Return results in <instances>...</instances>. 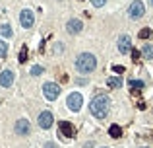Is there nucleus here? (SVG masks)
I'll return each instance as SVG.
<instances>
[{"instance_id":"f257e3e1","label":"nucleus","mask_w":153,"mask_h":148,"mask_svg":"<svg viewBox=\"0 0 153 148\" xmlns=\"http://www.w3.org/2000/svg\"><path fill=\"white\" fill-rule=\"evenodd\" d=\"M108 109H110V99H108L107 96H95L93 99H91L89 103V111H91V115L97 117V119H105L108 113Z\"/></svg>"},{"instance_id":"f03ea898","label":"nucleus","mask_w":153,"mask_h":148,"mask_svg":"<svg viewBox=\"0 0 153 148\" xmlns=\"http://www.w3.org/2000/svg\"><path fill=\"white\" fill-rule=\"evenodd\" d=\"M74 66H76L78 72H82V74H89V72L95 70L97 58H95V55H91V53H82V55L76 58Z\"/></svg>"},{"instance_id":"7ed1b4c3","label":"nucleus","mask_w":153,"mask_h":148,"mask_svg":"<svg viewBox=\"0 0 153 148\" xmlns=\"http://www.w3.org/2000/svg\"><path fill=\"white\" fill-rule=\"evenodd\" d=\"M82 103H83V97H82V94H78V92L70 94V96H68V99H66V105H68V109L74 111V113L82 109Z\"/></svg>"},{"instance_id":"20e7f679","label":"nucleus","mask_w":153,"mask_h":148,"mask_svg":"<svg viewBox=\"0 0 153 148\" xmlns=\"http://www.w3.org/2000/svg\"><path fill=\"white\" fill-rule=\"evenodd\" d=\"M43 94H45L47 99H51V101H54L58 96H60V86L54 82H47L45 86H43Z\"/></svg>"},{"instance_id":"39448f33","label":"nucleus","mask_w":153,"mask_h":148,"mask_svg":"<svg viewBox=\"0 0 153 148\" xmlns=\"http://www.w3.org/2000/svg\"><path fill=\"white\" fill-rule=\"evenodd\" d=\"M128 16L132 19H140L143 16V2L141 0H134L130 4V8H128Z\"/></svg>"},{"instance_id":"423d86ee","label":"nucleus","mask_w":153,"mask_h":148,"mask_svg":"<svg viewBox=\"0 0 153 148\" xmlns=\"http://www.w3.org/2000/svg\"><path fill=\"white\" fill-rule=\"evenodd\" d=\"M19 24H21V27H33V24H35V14L31 12V10H23V12L19 14Z\"/></svg>"},{"instance_id":"0eeeda50","label":"nucleus","mask_w":153,"mask_h":148,"mask_svg":"<svg viewBox=\"0 0 153 148\" xmlns=\"http://www.w3.org/2000/svg\"><path fill=\"white\" fill-rule=\"evenodd\" d=\"M52 123H54V117H52L51 111H43V113L39 115V127H41V129H51Z\"/></svg>"},{"instance_id":"6e6552de","label":"nucleus","mask_w":153,"mask_h":148,"mask_svg":"<svg viewBox=\"0 0 153 148\" xmlns=\"http://www.w3.org/2000/svg\"><path fill=\"white\" fill-rule=\"evenodd\" d=\"M118 51H120L122 55H126V53L132 51V39H130V35H122V37L118 39Z\"/></svg>"},{"instance_id":"1a4fd4ad","label":"nucleus","mask_w":153,"mask_h":148,"mask_svg":"<svg viewBox=\"0 0 153 148\" xmlns=\"http://www.w3.org/2000/svg\"><path fill=\"white\" fill-rule=\"evenodd\" d=\"M29 131H31V125H29L27 119H19V121L16 123V133H18L19 136H27Z\"/></svg>"},{"instance_id":"9d476101","label":"nucleus","mask_w":153,"mask_h":148,"mask_svg":"<svg viewBox=\"0 0 153 148\" xmlns=\"http://www.w3.org/2000/svg\"><path fill=\"white\" fill-rule=\"evenodd\" d=\"M82 27H83V24L80 22V19H70L68 24H66V31L70 33V35H78V33L82 31Z\"/></svg>"},{"instance_id":"9b49d317","label":"nucleus","mask_w":153,"mask_h":148,"mask_svg":"<svg viewBox=\"0 0 153 148\" xmlns=\"http://www.w3.org/2000/svg\"><path fill=\"white\" fill-rule=\"evenodd\" d=\"M58 127H60V133H62L64 138H72L74 136V125L70 121H60Z\"/></svg>"},{"instance_id":"f8f14e48","label":"nucleus","mask_w":153,"mask_h":148,"mask_svg":"<svg viewBox=\"0 0 153 148\" xmlns=\"http://www.w3.org/2000/svg\"><path fill=\"white\" fill-rule=\"evenodd\" d=\"M14 84V72L12 70H4L0 74V86L2 88H10Z\"/></svg>"},{"instance_id":"ddd939ff","label":"nucleus","mask_w":153,"mask_h":148,"mask_svg":"<svg viewBox=\"0 0 153 148\" xmlns=\"http://www.w3.org/2000/svg\"><path fill=\"white\" fill-rule=\"evenodd\" d=\"M107 86H108V88H120V86H122V78L120 76H110V78H107Z\"/></svg>"},{"instance_id":"4468645a","label":"nucleus","mask_w":153,"mask_h":148,"mask_svg":"<svg viewBox=\"0 0 153 148\" xmlns=\"http://www.w3.org/2000/svg\"><path fill=\"white\" fill-rule=\"evenodd\" d=\"M108 135L113 136V138H120V136H122L120 125H110V127H108Z\"/></svg>"},{"instance_id":"2eb2a0df","label":"nucleus","mask_w":153,"mask_h":148,"mask_svg":"<svg viewBox=\"0 0 153 148\" xmlns=\"http://www.w3.org/2000/svg\"><path fill=\"white\" fill-rule=\"evenodd\" d=\"M141 55H143V58H153V45L151 43H145V45H143Z\"/></svg>"},{"instance_id":"dca6fc26","label":"nucleus","mask_w":153,"mask_h":148,"mask_svg":"<svg viewBox=\"0 0 153 148\" xmlns=\"http://www.w3.org/2000/svg\"><path fill=\"white\" fill-rule=\"evenodd\" d=\"M0 35H2V37H12V29H10V26H8V24H4V26H0Z\"/></svg>"},{"instance_id":"f3484780","label":"nucleus","mask_w":153,"mask_h":148,"mask_svg":"<svg viewBox=\"0 0 153 148\" xmlns=\"http://www.w3.org/2000/svg\"><path fill=\"white\" fill-rule=\"evenodd\" d=\"M130 88H132L134 92H140L141 88H143V82H141V80H134V78H132V80H130Z\"/></svg>"},{"instance_id":"a211bd4d","label":"nucleus","mask_w":153,"mask_h":148,"mask_svg":"<svg viewBox=\"0 0 153 148\" xmlns=\"http://www.w3.org/2000/svg\"><path fill=\"white\" fill-rule=\"evenodd\" d=\"M18 60H19V63H25V60H27V47H25V45H23V47H21V49H19Z\"/></svg>"},{"instance_id":"6ab92c4d","label":"nucleus","mask_w":153,"mask_h":148,"mask_svg":"<svg viewBox=\"0 0 153 148\" xmlns=\"http://www.w3.org/2000/svg\"><path fill=\"white\" fill-rule=\"evenodd\" d=\"M8 53V43H4L2 39H0V58H4Z\"/></svg>"},{"instance_id":"aec40b11","label":"nucleus","mask_w":153,"mask_h":148,"mask_svg":"<svg viewBox=\"0 0 153 148\" xmlns=\"http://www.w3.org/2000/svg\"><path fill=\"white\" fill-rule=\"evenodd\" d=\"M147 37H151V29H149V27H143L140 31V39H147Z\"/></svg>"},{"instance_id":"412c9836","label":"nucleus","mask_w":153,"mask_h":148,"mask_svg":"<svg viewBox=\"0 0 153 148\" xmlns=\"http://www.w3.org/2000/svg\"><path fill=\"white\" fill-rule=\"evenodd\" d=\"M31 74H33V76H39V74H43V66L35 65V66L31 68Z\"/></svg>"},{"instance_id":"4be33fe9","label":"nucleus","mask_w":153,"mask_h":148,"mask_svg":"<svg viewBox=\"0 0 153 148\" xmlns=\"http://www.w3.org/2000/svg\"><path fill=\"white\" fill-rule=\"evenodd\" d=\"M91 2H93V6H95V8H101V6H105L107 0H91Z\"/></svg>"},{"instance_id":"5701e85b","label":"nucleus","mask_w":153,"mask_h":148,"mask_svg":"<svg viewBox=\"0 0 153 148\" xmlns=\"http://www.w3.org/2000/svg\"><path fill=\"white\" fill-rule=\"evenodd\" d=\"M113 70H115L116 74H122V72H124V66H120V65H115V66H113Z\"/></svg>"},{"instance_id":"b1692460","label":"nucleus","mask_w":153,"mask_h":148,"mask_svg":"<svg viewBox=\"0 0 153 148\" xmlns=\"http://www.w3.org/2000/svg\"><path fill=\"white\" fill-rule=\"evenodd\" d=\"M132 58H134V60H138V58H140V51L132 49Z\"/></svg>"},{"instance_id":"393cba45","label":"nucleus","mask_w":153,"mask_h":148,"mask_svg":"<svg viewBox=\"0 0 153 148\" xmlns=\"http://www.w3.org/2000/svg\"><path fill=\"white\" fill-rule=\"evenodd\" d=\"M43 148H58V146L54 144V142H51V140H49V142H45V146H43Z\"/></svg>"},{"instance_id":"a878e982","label":"nucleus","mask_w":153,"mask_h":148,"mask_svg":"<svg viewBox=\"0 0 153 148\" xmlns=\"http://www.w3.org/2000/svg\"><path fill=\"white\" fill-rule=\"evenodd\" d=\"M83 148H93V142H87V144H85Z\"/></svg>"},{"instance_id":"bb28decb","label":"nucleus","mask_w":153,"mask_h":148,"mask_svg":"<svg viewBox=\"0 0 153 148\" xmlns=\"http://www.w3.org/2000/svg\"><path fill=\"white\" fill-rule=\"evenodd\" d=\"M149 6H153V0H149Z\"/></svg>"},{"instance_id":"cd10ccee","label":"nucleus","mask_w":153,"mask_h":148,"mask_svg":"<svg viewBox=\"0 0 153 148\" xmlns=\"http://www.w3.org/2000/svg\"><path fill=\"white\" fill-rule=\"evenodd\" d=\"M101 148H108V146H101Z\"/></svg>"},{"instance_id":"c85d7f7f","label":"nucleus","mask_w":153,"mask_h":148,"mask_svg":"<svg viewBox=\"0 0 153 148\" xmlns=\"http://www.w3.org/2000/svg\"><path fill=\"white\" fill-rule=\"evenodd\" d=\"M143 148H147V146H143Z\"/></svg>"}]
</instances>
